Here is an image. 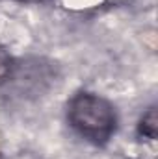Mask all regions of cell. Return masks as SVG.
Returning a JSON list of instances; mask_svg holds the SVG:
<instances>
[{
  "label": "cell",
  "mask_w": 158,
  "mask_h": 159,
  "mask_svg": "<svg viewBox=\"0 0 158 159\" xmlns=\"http://www.w3.org/2000/svg\"><path fill=\"white\" fill-rule=\"evenodd\" d=\"M140 131H141V135H145L149 139L156 137V111H155V107H151L143 115L141 124H140Z\"/></svg>",
  "instance_id": "cell-2"
},
{
  "label": "cell",
  "mask_w": 158,
  "mask_h": 159,
  "mask_svg": "<svg viewBox=\"0 0 158 159\" xmlns=\"http://www.w3.org/2000/svg\"><path fill=\"white\" fill-rule=\"evenodd\" d=\"M2 148H4V137H2V133H0V156H2Z\"/></svg>",
  "instance_id": "cell-4"
},
{
  "label": "cell",
  "mask_w": 158,
  "mask_h": 159,
  "mask_svg": "<svg viewBox=\"0 0 158 159\" xmlns=\"http://www.w3.org/2000/svg\"><path fill=\"white\" fill-rule=\"evenodd\" d=\"M69 120L80 135L93 143H106L116 129L112 106L104 98L89 93H80L71 100Z\"/></svg>",
  "instance_id": "cell-1"
},
{
  "label": "cell",
  "mask_w": 158,
  "mask_h": 159,
  "mask_svg": "<svg viewBox=\"0 0 158 159\" xmlns=\"http://www.w3.org/2000/svg\"><path fill=\"white\" fill-rule=\"evenodd\" d=\"M24 2H30V0H24ZM34 2H39V0H34Z\"/></svg>",
  "instance_id": "cell-5"
},
{
  "label": "cell",
  "mask_w": 158,
  "mask_h": 159,
  "mask_svg": "<svg viewBox=\"0 0 158 159\" xmlns=\"http://www.w3.org/2000/svg\"><path fill=\"white\" fill-rule=\"evenodd\" d=\"M9 70H11V65H9V59L6 56L0 54V81L6 80L9 76Z\"/></svg>",
  "instance_id": "cell-3"
}]
</instances>
